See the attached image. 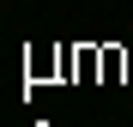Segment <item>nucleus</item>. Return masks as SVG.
Returning a JSON list of instances; mask_svg holds the SVG:
<instances>
[]
</instances>
